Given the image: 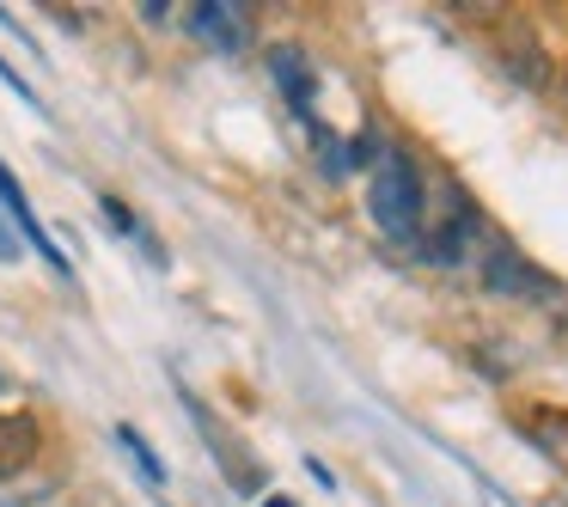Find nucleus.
Returning a JSON list of instances; mask_svg holds the SVG:
<instances>
[{
	"instance_id": "f257e3e1",
	"label": "nucleus",
	"mask_w": 568,
	"mask_h": 507,
	"mask_svg": "<svg viewBox=\"0 0 568 507\" xmlns=\"http://www.w3.org/2000/svg\"><path fill=\"white\" fill-rule=\"evenodd\" d=\"M367 209H373V221H379L385 239H397V245H416L422 239L428 184H422V172L409 165V153L379 148V160H373V184H367Z\"/></svg>"
},
{
	"instance_id": "f03ea898",
	"label": "nucleus",
	"mask_w": 568,
	"mask_h": 507,
	"mask_svg": "<svg viewBox=\"0 0 568 507\" xmlns=\"http://www.w3.org/2000/svg\"><path fill=\"white\" fill-rule=\"evenodd\" d=\"M470 239H477V202H470L458 184H446L440 196H428L416 257H428V263H465Z\"/></svg>"
},
{
	"instance_id": "7ed1b4c3",
	"label": "nucleus",
	"mask_w": 568,
	"mask_h": 507,
	"mask_svg": "<svg viewBox=\"0 0 568 507\" xmlns=\"http://www.w3.org/2000/svg\"><path fill=\"white\" fill-rule=\"evenodd\" d=\"M483 275H489V287L495 294H519V300H538V306H562V287L550 282L544 270H531L519 251H507V245H495L489 251V263H483Z\"/></svg>"
},
{
	"instance_id": "20e7f679",
	"label": "nucleus",
	"mask_w": 568,
	"mask_h": 507,
	"mask_svg": "<svg viewBox=\"0 0 568 507\" xmlns=\"http://www.w3.org/2000/svg\"><path fill=\"white\" fill-rule=\"evenodd\" d=\"M190 31H196L202 43H214L221 55H239L251 43V26L239 7H221V0H202L196 13H190Z\"/></svg>"
},
{
	"instance_id": "39448f33",
	"label": "nucleus",
	"mask_w": 568,
	"mask_h": 507,
	"mask_svg": "<svg viewBox=\"0 0 568 507\" xmlns=\"http://www.w3.org/2000/svg\"><path fill=\"white\" fill-rule=\"evenodd\" d=\"M270 74H275V87L287 92V104H294L300 116H312V92H318V74H312L306 50H294V43H275V50H270Z\"/></svg>"
},
{
	"instance_id": "423d86ee",
	"label": "nucleus",
	"mask_w": 568,
	"mask_h": 507,
	"mask_svg": "<svg viewBox=\"0 0 568 507\" xmlns=\"http://www.w3.org/2000/svg\"><path fill=\"white\" fill-rule=\"evenodd\" d=\"M0 209H7V214H13V221H19V226H26V239H31V251H43V257H50V270H55V275H68V257H62V251H55V245H50V233H43V226H38V214H31V202H26V190H19V184H13V172H7V165H0Z\"/></svg>"
},
{
	"instance_id": "0eeeda50",
	"label": "nucleus",
	"mask_w": 568,
	"mask_h": 507,
	"mask_svg": "<svg viewBox=\"0 0 568 507\" xmlns=\"http://www.w3.org/2000/svg\"><path fill=\"white\" fill-rule=\"evenodd\" d=\"M43 434L31 416H0V477H19V470L38 458Z\"/></svg>"
},
{
	"instance_id": "6e6552de",
	"label": "nucleus",
	"mask_w": 568,
	"mask_h": 507,
	"mask_svg": "<svg viewBox=\"0 0 568 507\" xmlns=\"http://www.w3.org/2000/svg\"><path fill=\"white\" fill-rule=\"evenodd\" d=\"M501 68L514 80H526V87H550V62H544L531 43H507V55H501Z\"/></svg>"
},
{
	"instance_id": "1a4fd4ad",
	"label": "nucleus",
	"mask_w": 568,
	"mask_h": 507,
	"mask_svg": "<svg viewBox=\"0 0 568 507\" xmlns=\"http://www.w3.org/2000/svg\"><path fill=\"white\" fill-rule=\"evenodd\" d=\"M531 434H538L550 453H568V416L562 409H538V416H531Z\"/></svg>"
},
{
	"instance_id": "9d476101",
	"label": "nucleus",
	"mask_w": 568,
	"mask_h": 507,
	"mask_svg": "<svg viewBox=\"0 0 568 507\" xmlns=\"http://www.w3.org/2000/svg\"><path fill=\"white\" fill-rule=\"evenodd\" d=\"M116 440H123V446H129V453H135V465H141V470H148V483H165V465H160V458H153V446H148V440H141V434H135V428H116Z\"/></svg>"
},
{
	"instance_id": "9b49d317",
	"label": "nucleus",
	"mask_w": 568,
	"mask_h": 507,
	"mask_svg": "<svg viewBox=\"0 0 568 507\" xmlns=\"http://www.w3.org/2000/svg\"><path fill=\"white\" fill-rule=\"evenodd\" d=\"M104 221H111L116 233H135V214H129V209H123V202H116V196H104Z\"/></svg>"
},
{
	"instance_id": "f8f14e48",
	"label": "nucleus",
	"mask_w": 568,
	"mask_h": 507,
	"mask_svg": "<svg viewBox=\"0 0 568 507\" xmlns=\"http://www.w3.org/2000/svg\"><path fill=\"white\" fill-rule=\"evenodd\" d=\"M0 257H19V245H13V233L0 226Z\"/></svg>"
},
{
	"instance_id": "ddd939ff",
	"label": "nucleus",
	"mask_w": 568,
	"mask_h": 507,
	"mask_svg": "<svg viewBox=\"0 0 568 507\" xmlns=\"http://www.w3.org/2000/svg\"><path fill=\"white\" fill-rule=\"evenodd\" d=\"M263 507H294V501H282V495H270V501H263Z\"/></svg>"
}]
</instances>
